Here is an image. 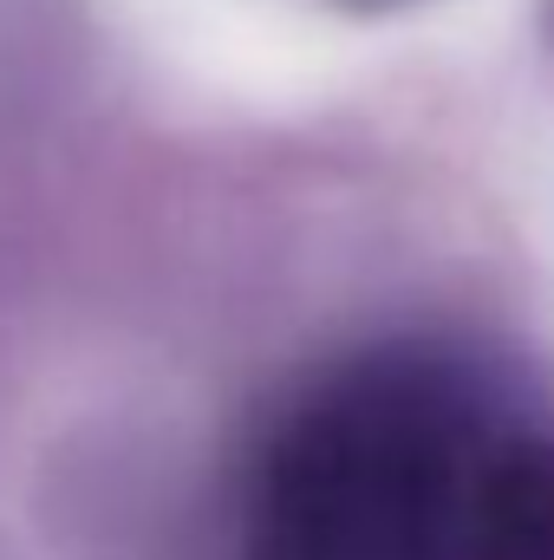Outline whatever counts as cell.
<instances>
[{
	"label": "cell",
	"instance_id": "1",
	"mask_svg": "<svg viewBox=\"0 0 554 560\" xmlns=\"http://www.w3.org/2000/svg\"><path fill=\"white\" fill-rule=\"evenodd\" d=\"M509 423L437 359H366L280 430L249 560H470Z\"/></svg>",
	"mask_w": 554,
	"mask_h": 560
},
{
	"label": "cell",
	"instance_id": "2",
	"mask_svg": "<svg viewBox=\"0 0 554 560\" xmlns=\"http://www.w3.org/2000/svg\"><path fill=\"white\" fill-rule=\"evenodd\" d=\"M470 560H554V443L509 430L483 495H476V528Z\"/></svg>",
	"mask_w": 554,
	"mask_h": 560
}]
</instances>
